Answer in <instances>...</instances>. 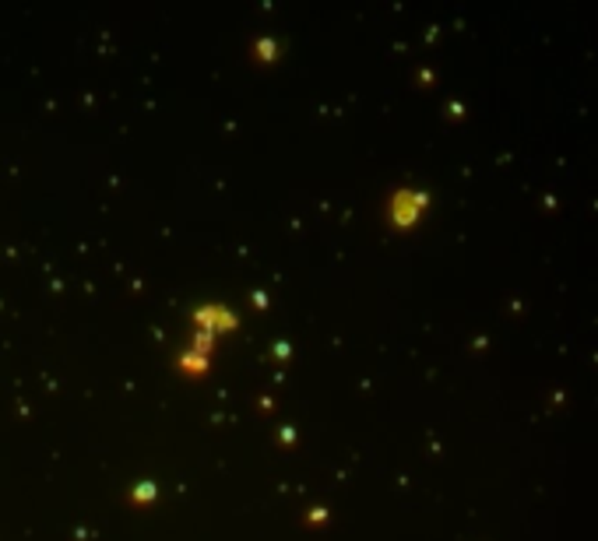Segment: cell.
<instances>
[{
    "instance_id": "2",
    "label": "cell",
    "mask_w": 598,
    "mask_h": 541,
    "mask_svg": "<svg viewBox=\"0 0 598 541\" xmlns=\"http://www.w3.org/2000/svg\"><path fill=\"white\" fill-rule=\"evenodd\" d=\"M194 320L208 330V334H215V330H232L239 320H236V313H229V310H222V306H201L197 313H194Z\"/></svg>"
},
{
    "instance_id": "1",
    "label": "cell",
    "mask_w": 598,
    "mask_h": 541,
    "mask_svg": "<svg viewBox=\"0 0 598 541\" xmlns=\"http://www.w3.org/2000/svg\"><path fill=\"white\" fill-rule=\"evenodd\" d=\"M423 207H426V194L398 190V194L391 197V218H395L398 229H408V225H415V218H419V211H423Z\"/></svg>"
},
{
    "instance_id": "7",
    "label": "cell",
    "mask_w": 598,
    "mask_h": 541,
    "mask_svg": "<svg viewBox=\"0 0 598 541\" xmlns=\"http://www.w3.org/2000/svg\"><path fill=\"white\" fill-rule=\"evenodd\" d=\"M275 355H278V358H285V355H289V345H285V341H278V345H275Z\"/></svg>"
},
{
    "instance_id": "6",
    "label": "cell",
    "mask_w": 598,
    "mask_h": 541,
    "mask_svg": "<svg viewBox=\"0 0 598 541\" xmlns=\"http://www.w3.org/2000/svg\"><path fill=\"white\" fill-rule=\"evenodd\" d=\"M257 53H261V60H272L275 56V39H261L257 43Z\"/></svg>"
},
{
    "instance_id": "3",
    "label": "cell",
    "mask_w": 598,
    "mask_h": 541,
    "mask_svg": "<svg viewBox=\"0 0 598 541\" xmlns=\"http://www.w3.org/2000/svg\"><path fill=\"white\" fill-rule=\"evenodd\" d=\"M179 366H184L187 373H204L208 369V355H201V352H184V358H179Z\"/></svg>"
},
{
    "instance_id": "5",
    "label": "cell",
    "mask_w": 598,
    "mask_h": 541,
    "mask_svg": "<svg viewBox=\"0 0 598 541\" xmlns=\"http://www.w3.org/2000/svg\"><path fill=\"white\" fill-rule=\"evenodd\" d=\"M208 348H212V334H208V330H201V334L194 338V352L208 355Z\"/></svg>"
},
{
    "instance_id": "4",
    "label": "cell",
    "mask_w": 598,
    "mask_h": 541,
    "mask_svg": "<svg viewBox=\"0 0 598 541\" xmlns=\"http://www.w3.org/2000/svg\"><path fill=\"white\" fill-rule=\"evenodd\" d=\"M155 492H159V489H155V482H141V485H134V492H131V496H134V503H152V499H155Z\"/></svg>"
}]
</instances>
